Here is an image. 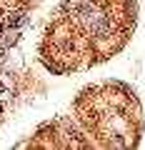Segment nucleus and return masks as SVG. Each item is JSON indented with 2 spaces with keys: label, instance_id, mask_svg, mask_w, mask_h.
Segmentation results:
<instances>
[{
  "label": "nucleus",
  "instance_id": "nucleus-1",
  "mask_svg": "<svg viewBox=\"0 0 145 150\" xmlns=\"http://www.w3.org/2000/svg\"><path fill=\"white\" fill-rule=\"evenodd\" d=\"M78 20H80L83 25H85V30L90 33V35H95V38L108 35V33H110V28H113L110 18L100 10L95 3H90V0H85V3H80V5H78Z\"/></svg>",
  "mask_w": 145,
  "mask_h": 150
}]
</instances>
